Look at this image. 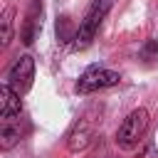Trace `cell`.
Instances as JSON below:
<instances>
[{
  "label": "cell",
  "mask_w": 158,
  "mask_h": 158,
  "mask_svg": "<svg viewBox=\"0 0 158 158\" xmlns=\"http://www.w3.org/2000/svg\"><path fill=\"white\" fill-rule=\"evenodd\" d=\"M148 121H151L148 109H143V106L133 109V111L121 121V126H118V131H116V146L123 148V151L136 148V146L141 143L143 133L148 131Z\"/></svg>",
  "instance_id": "obj_1"
},
{
  "label": "cell",
  "mask_w": 158,
  "mask_h": 158,
  "mask_svg": "<svg viewBox=\"0 0 158 158\" xmlns=\"http://www.w3.org/2000/svg\"><path fill=\"white\" fill-rule=\"evenodd\" d=\"M109 7H111V0H94V2H91L89 12L84 15L79 30H77V35H74V47H77V49H84V47L91 44L94 35H96V30H99V25H101V20H104L106 12H109Z\"/></svg>",
  "instance_id": "obj_2"
},
{
  "label": "cell",
  "mask_w": 158,
  "mask_h": 158,
  "mask_svg": "<svg viewBox=\"0 0 158 158\" xmlns=\"http://www.w3.org/2000/svg\"><path fill=\"white\" fill-rule=\"evenodd\" d=\"M99 114H94L91 109L86 114H81V118H77V123L72 126V131L67 133V148L72 153H79L84 148H89V143L94 141L96 136V128H99Z\"/></svg>",
  "instance_id": "obj_3"
},
{
  "label": "cell",
  "mask_w": 158,
  "mask_h": 158,
  "mask_svg": "<svg viewBox=\"0 0 158 158\" xmlns=\"http://www.w3.org/2000/svg\"><path fill=\"white\" fill-rule=\"evenodd\" d=\"M118 81H121V74H118V72L94 64V67H89V69L77 79V91H79V94H91V91H101V89L116 86Z\"/></svg>",
  "instance_id": "obj_4"
},
{
  "label": "cell",
  "mask_w": 158,
  "mask_h": 158,
  "mask_svg": "<svg viewBox=\"0 0 158 158\" xmlns=\"http://www.w3.org/2000/svg\"><path fill=\"white\" fill-rule=\"evenodd\" d=\"M32 79H35V59L30 54H22L7 72V84L17 91V94H25L30 86H32Z\"/></svg>",
  "instance_id": "obj_5"
},
{
  "label": "cell",
  "mask_w": 158,
  "mask_h": 158,
  "mask_svg": "<svg viewBox=\"0 0 158 158\" xmlns=\"http://www.w3.org/2000/svg\"><path fill=\"white\" fill-rule=\"evenodd\" d=\"M22 114V101L20 94L5 81L0 86V118H17Z\"/></svg>",
  "instance_id": "obj_6"
},
{
  "label": "cell",
  "mask_w": 158,
  "mask_h": 158,
  "mask_svg": "<svg viewBox=\"0 0 158 158\" xmlns=\"http://www.w3.org/2000/svg\"><path fill=\"white\" fill-rule=\"evenodd\" d=\"M0 148L2 151H10L12 146L20 143L22 138V131H20V116L17 118H0Z\"/></svg>",
  "instance_id": "obj_7"
},
{
  "label": "cell",
  "mask_w": 158,
  "mask_h": 158,
  "mask_svg": "<svg viewBox=\"0 0 158 158\" xmlns=\"http://www.w3.org/2000/svg\"><path fill=\"white\" fill-rule=\"evenodd\" d=\"M40 12H42V7H40V2L35 0V2L30 5L27 15H25V22H22V32H20L25 44H32V42H35V35H37V30H40Z\"/></svg>",
  "instance_id": "obj_8"
},
{
  "label": "cell",
  "mask_w": 158,
  "mask_h": 158,
  "mask_svg": "<svg viewBox=\"0 0 158 158\" xmlns=\"http://www.w3.org/2000/svg\"><path fill=\"white\" fill-rule=\"evenodd\" d=\"M12 15H15L12 7H7L2 15V47H7L12 42Z\"/></svg>",
  "instance_id": "obj_9"
},
{
  "label": "cell",
  "mask_w": 158,
  "mask_h": 158,
  "mask_svg": "<svg viewBox=\"0 0 158 158\" xmlns=\"http://www.w3.org/2000/svg\"><path fill=\"white\" fill-rule=\"evenodd\" d=\"M141 57H143L148 64H151V62H156V59H158V42H156V40H148V42H146V47L141 49Z\"/></svg>",
  "instance_id": "obj_10"
}]
</instances>
